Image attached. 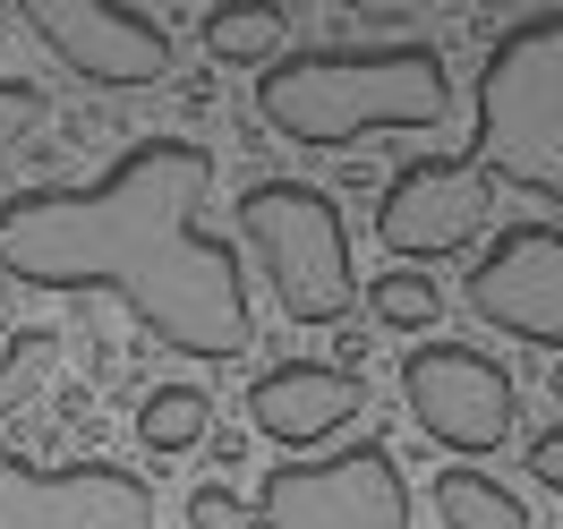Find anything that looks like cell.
I'll list each match as a JSON object with an SVG mask.
<instances>
[{
	"mask_svg": "<svg viewBox=\"0 0 563 529\" xmlns=\"http://www.w3.org/2000/svg\"><path fill=\"white\" fill-rule=\"evenodd\" d=\"M213 154L137 137L86 188H26L0 206V274L26 290H111L179 359H240L256 342L247 274L206 231Z\"/></svg>",
	"mask_w": 563,
	"mask_h": 529,
	"instance_id": "cell-1",
	"label": "cell"
},
{
	"mask_svg": "<svg viewBox=\"0 0 563 529\" xmlns=\"http://www.w3.org/2000/svg\"><path fill=\"white\" fill-rule=\"evenodd\" d=\"M461 111L435 43H308L256 69V120L290 145H358L376 129H444Z\"/></svg>",
	"mask_w": 563,
	"mask_h": 529,
	"instance_id": "cell-2",
	"label": "cell"
},
{
	"mask_svg": "<svg viewBox=\"0 0 563 529\" xmlns=\"http://www.w3.org/2000/svg\"><path fill=\"white\" fill-rule=\"evenodd\" d=\"M487 179L563 206V9L504 26L478 69V145Z\"/></svg>",
	"mask_w": 563,
	"mask_h": 529,
	"instance_id": "cell-3",
	"label": "cell"
},
{
	"mask_svg": "<svg viewBox=\"0 0 563 529\" xmlns=\"http://www.w3.org/2000/svg\"><path fill=\"white\" fill-rule=\"evenodd\" d=\"M240 240L256 247V265H265V283H274L282 317L290 324H342L351 317V231H342V206L308 188V179H256L240 188Z\"/></svg>",
	"mask_w": 563,
	"mask_h": 529,
	"instance_id": "cell-4",
	"label": "cell"
},
{
	"mask_svg": "<svg viewBox=\"0 0 563 529\" xmlns=\"http://www.w3.org/2000/svg\"><path fill=\"white\" fill-rule=\"evenodd\" d=\"M256 529H410V487L385 444L324 461H274L256 487Z\"/></svg>",
	"mask_w": 563,
	"mask_h": 529,
	"instance_id": "cell-5",
	"label": "cell"
},
{
	"mask_svg": "<svg viewBox=\"0 0 563 529\" xmlns=\"http://www.w3.org/2000/svg\"><path fill=\"white\" fill-rule=\"evenodd\" d=\"M495 213V179L478 154H419L385 179V206H376V240L393 247V265H444L470 256V240L487 231Z\"/></svg>",
	"mask_w": 563,
	"mask_h": 529,
	"instance_id": "cell-6",
	"label": "cell"
},
{
	"mask_svg": "<svg viewBox=\"0 0 563 529\" xmlns=\"http://www.w3.org/2000/svg\"><path fill=\"white\" fill-rule=\"evenodd\" d=\"M401 393H410V419L444 453H470V461L512 444V419H521L512 376L487 351H470V342H419V351L401 359Z\"/></svg>",
	"mask_w": 563,
	"mask_h": 529,
	"instance_id": "cell-7",
	"label": "cell"
},
{
	"mask_svg": "<svg viewBox=\"0 0 563 529\" xmlns=\"http://www.w3.org/2000/svg\"><path fill=\"white\" fill-rule=\"evenodd\" d=\"M0 529H163L154 487L120 461L43 470L26 453H0Z\"/></svg>",
	"mask_w": 563,
	"mask_h": 529,
	"instance_id": "cell-8",
	"label": "cell"
},
{
	"mask_svg": "<svg viewBox=\"0 0 563 529\" xmlns=\"http://www.w3.org/2000/svg\"><path fill=\"white\" fill-rule=\"evenodd\" d=\"M470 317L512 333V342L563 351V231L555 222H512L470 265Z\"/></svg>",
	"mask_w": 563,
	"mask_h": 529,
	"instance_id": "cell-9",
	"label": "cell"
},
{
	"mask_svg": "<svg viewBox=\"0 0 563 529\" xmlns=\"http://www.w3.org/2000/svg\"><path fill=\"white\" fill-rule=\"evenodd\" d=\"M26 26L86 86H154L172 69V35L145 9H120V0H26Z\"/></svg>",
	"mask_w": 563,
	"mask_h": 529,
	"instance_id": "cell-10",
	"label": "cell"
},
{
	"mask_svg": "<svg viewBox=\"0 0 563 529\" xmlns=\"http://www.w3.org/2000/svg\"><path fill=\"white\" fill-rule=\"evenodd\" d=\"M358 410H367V376L358 367H324V359H282V367H265L247 385V419L274 444H324Z\"/></svg>",
	"mask_w": 563,
	"mask_h": 529,
	"instance_id": "cell-11",
	"label": "cell"
},
{
	"mask_svg": "<svg viewBox=\"0 0 563 529\" xmlns=\"http://www.w3.org/2000/svg\"><path fill=\"white\" fill-rule=\"evenodd\" d=\"M282 26H290V18H282L274 0H222V9H206L197 35H206V52L231 60V69H265L282 52Z\"/></svg>",
	"mask_w": 563,
	"mask_h": 529,
	"instance_id": "cell-12",
	"label": "cell"
},
{
	"mask_svg": "<svg viewBox=\"0 0 563 529\" xmlns=\"http://www.w3.org/2000/svg\"><path fill=\"white\" fill-rule=\"evenodd\" d=\"M435 513H444V529H529V504L504 478H478L470 461L435 478Z\"/></svg>",
	"mask_w": 563,
	"mask_h": 529,
	"instance_id": "cell-13",
	"label": "cell"
},
{
	"mask_svg": "<svg viewBox=\"0 0 563 529\" xmlns=\"http://www.w3.org/2000/svg\"><path fill=\"white\" fill-rule=\"evenodd\" d=\"M206 419H213V401L197 385H163V393H145L137 436L154 453H188V444H206Z\"/></svg>",
	"mask_w": 563,
	"mask_h": 529,
	"instance_id": "cell-14",
	"label": "cell"
},
{
	"mask_svg": "<svg viewBox=\"0 0 563 529\" xmlns=\"http://www.w3.org/2000/svg\"><path fill=\"white\" fill-rule=\"evenodd\" d=\"M367 308H376V324H385V333H427V324L444 317V290L427 283V274H410V265H393V274H376Z\"/></svg>",
	"mask_w": 563,
	"mask_h": 529,
	"instance_id": "cell-15",
	"label": "cell"
},
{
	"mask_svg": "<svg viewBox=\"0 0 563 529\" xmlns=\"http://www.w3.org/2000/svg\"><path fill=\"white\" fill-rule=\"evenodd\" d=\"M52 351H60V333H9L0 342V410H18L52 376Z\"/></svg>",
	"mask_w": 563,
	"mask_h": 529,
	"instance_id": "cell-16",
	"label": "cell"
},
{
	"mask_svg": "<svg viewBox=\"0 0 563 529\" xmlns=\"http://www.w3.org/2000/svg\"><path fill=\"white\" fill-rule=\"evenodd\" d=\"M43 129V86H26V77H0V172L18 163V145Z\"/></svg>",
	"mask_w": 563,
	"mask_h": 529,
	"instance_id": "cell-17",
	"label": "cell"
},
{
	"mask_svg": "<svg viewBox=\"0 0 563 529\" xmlns=\"http://www.w3.org/2000/svg\"><path fill=\"white\" fill-rule=\"evenodd\" d=\"M188 529H256V504L206 478V487H188Z\"/></svg>",
	"mask_w": 563,
	"mask_h": 529,
	"instance_id": "cell-18",
	"label": "cell"
},
{
	"mask_svg": "<svg viewBox=\"0 0 563 529\" xmlns=\"http://www.w3.org/2000/svg\"><path fill=\"white\" fill-rule=\"evenodd\" d=\"M529 478H538L547 495H563V419L538 427V444H529Z\"/></svg>",
	"mask_w": 563,
	"mask_h": 529,
	"instance_id": "cell-19",
	"label": "cell"
}]
</instances>
